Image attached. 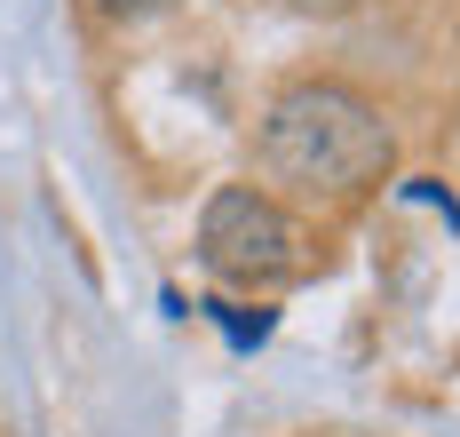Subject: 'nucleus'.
Here are the masks:
<instances>
[{"label":"nucleus","mask_w":460,"mask_h":437,"mask_svg":"<svg viewBox=\"0 0 460 437\" xmlns=\"http://www.w3.org/2000/svg\"><path fill=\"white\" fill-rule=\"evenodd\" d=\"M389 159H397V136H389L381 103H366L341 80H294L262 111V167L310 199L373 192L389 175Z\"/></svg>","instance_id":"1"},{"label":"nucleus","mask_w":460,"mask_h":437,"mask_svg":"<svg viewBox=\"0 0 460 437\" xmlns=\"http://www.w3.org/2000/svg\"><path fill=\"white\" fill-rule=\"evenodd\" d=\"M199 263L223 287H278L302 271V223L254 183H223L199 215Z\"/></svg>","instance_id":"2"},{"label":"nucleus","mask_w":460,"mask_h":437,"mask_svg":"<svg viewBox=\"0 0 460 437\" xmlns=\"http://www.w3.org/2000/svg\"><path fill=\"white\" fill-rule=\"evenodd\" d=\"M270 8H286V16H349L358 0H270Z\"/></svg>","instance_id":"3"}]
</instances>
